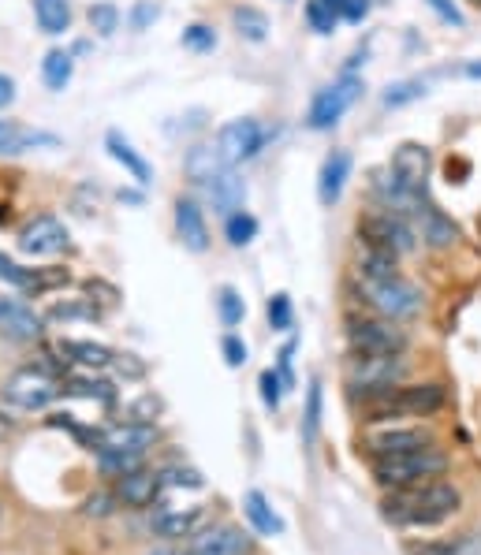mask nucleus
<instances>
[{"mask_svg":"<svg viewBox=\"0 0 481 555\" xmlns=\"http://www.w3.org/2000/svg\"><path fill=\"white\" fill-rule=\"evenodd\" d=\"M153 444H157V429H153L150 421H124V425H112V429H105V444L101 447H116V451L146 455Z\"/></svg>","mask_w":481,"mask_h":555,"instance_id":"nucleus-23","label":"nucleus"},{"mask_svg":"<svg viewBox=\"0 0 481 555\" xmlns=\"http://www.w3.org/2000/svg\"><path fill=\"white\" fill-rule=\"evenodd\" d=\"M217 313H220V325L235 328V325H243V317H247V302H243V295H239L235 287H220Z\"/></svg>","mask_w":481,"mask_h":555,"instance_id":"nucleus-36","label":"nucleus"},{"mask_svg":"<svg viewBox=\"0 0 481 555\" xmlns=\"http://www.w3.org/2000/svg\"><path fill=\"white\" fill-rule=\"evenodd\" d=\"M429 168H433V157H429V149L422 142H403L392 153V161H388V172L407 190H414V194H426Z\"/></svg>","mask_w":481,"mask_h":555,"instance_id":"nucleus-13","label":"nucleus"},{"mask_svg":"<svg viewBox=\"0 0 481 555\" xmlns=\"http://www.w3.org/2000/svg\"><path fill=\"white\" fill-rule=\"evenodd\" d=\"M321 410H325V384L321 377L310 380V388H306V410H303V444L314 447L317 444V433H321Z\"/></svg>","mask_w":481,"mask_h":555,"instance_id":"nucleus-32","label":"nucleus"},{"mask_svg":"<svg viewBox=\"0 0 481 555\" xmlns=\"http://www.w3.org/2000/svg\"><path fill=\"white\" fill-rule=\"evenodd\" d=\"M60 392L75 395V399L101 403V407H112V403H116V388H112L109 380H94V377H64L60 380Z\"/></svg>","mask_w":481,"mask_h":555,"instance_id":"nucleus-30","label":"nucleus"},{"mask_svg":"<svg viewBox=\"0 0 481 555\" xmlns=\"http://www.w3.org/2000/svg\"><path fill=\"white\" fill-rule=\"evenodd\" d=\"M358 97H362V79L358 75H340L332 86L317 90V97L310 101V112H306L310 131H329V127H336Z\"/></svg>","mask_w":481,"mask_h":555,"instance_id":"nucleus-8","label":"nucleus"},{"mask_svg":"<svg viewBox=\"0 0 481 555\" xmlns=\"http://www.w3.org/2000/svg\"><path fill=\"white\" fill-rule=\"evenodd\" d=\"M459 75H463V79H481V60H467V64L459 68Z\"/></svg>","mask_w":481,"mask_h":555,"instance_id":"nucleus-52","label":"nucleus"},{"mask_svg":"<svg viewBox=\"0 0 481 555\" xmlns=\"http://www.w3.org/2000/svg\"><path fill=\"white\" fill-rule=\"evenodd\" d=\"M448 470V455L440 447H414V451H403V455H385V459H373V474L381 485L392 488H407V485H422V481H433Z\"/></svg>","mask_w":481,"mask_h":555,"instance_id":"nucleus-3","label":"nucleus"},{"mask_svg":"<svg viewBox=\"0 0 481 555\" xmlns=\"http://www.w3.org/2000/svg\"><path fill=\"white\" fill-rule=\"evenodd\" d=\"M0 280L19 287V291H27V295H45V291L64 287L71 276L68 269H23V265H15L12 258L0 254Z\"/></svg>","mask_w":481,"mask_h":555,"instance_id":"nucleus-15","label":"nucleus"},{"mask_svg":"<svg viewBox=\"0 0 481 555\" xmlns=\"http://www.w3.org/2000/svg\"><path fill=\"white\" fill-rule=\"evenodd\" d=\"M366 15H370V0H347L340 8V19H347V23H362Z\"/></svg>","mask_w":481,"mask_h":555,"instance_id":"nucleus-49","label":"nucleus"},{"mask_svg":"<svg viewBox=\"0 0 481 555\" xmlns=\"http://www.w3.org/2000/svg\"><path fill=\"white\" fill-rule=\"evenodd\" d=\"M8 436H12V421H8V418H4V414H0V444H4Z\"/></svg>","mask_w":481,"mask_h":555,"instance_id":"nucleus-53","label":"nucleus"},{"mask_svg":"<svg viewBox=\"0 0 481 555\" xmlns=\"http://www.w3.org/2000/svg\"><path fill=\"white\" fill-rule=\"evenodd\" d=\"M120 503V496H109V492H97V496H90L86 500V515H97V518H105L112 515V507Z\"/></svg>","mask_w":481,"mask_h":555,"instance_id":"nucleus-48","label":"nucleus"},{"mask_svg":"<svg viewBox=\"0 0 481 555\" xmlns=\"http://www.w3.org/2000/svg\"><path fill=\"white\" fill-rule=\"evenodd\" d=\"M459 488L452 481H422V485H407V488H396L392 496H385V518L388 522H396V526H407V529H429V526H440V522H448V518L459 511Z\"/></svg>","mask_w":481,"mask_h":555,"instance_id":"nucleus-2","label":"nucleus"},{"mask_svg":"<svg viewBox=\"0 0 481 555\" xmlns=\"http://www.w3.org/2000/svg\"><path fill=\"white\" fill-rule=\"evenodd\" d=\"M403 377H407L403 354H351L347 362V384L362 392V399L396 388Z\"/></svg>","mask_w":481,"mask_h":555,"instance_id":"nucleus-5","label":"nucleus"},{"mask_svg":"<svg viewBox=\"0 0 481 555\" xmlns=\"http://www.w3.org/2000/svg\"><path fill=\"white\" fill-rule=\"evenodd\" d=\"M418 97H426V82L422 79H403V82H392L385 90V109H403V105H411Z\"/></svg>","mask_w":481,"mask_h":555,"instance_id":"nucleus-38","label":"nucleus"},{"mask_svg":"<svg viewBox=\"0 0 481 555\" xmlns=\"http://www.w3.org/2000/svg\"><path fill=\"white\" fill-rule=\"evenodd\" d=\"M358 284H362L366 302L388 321H407V317L422 313V291L407 276H399L396 258L366 250L358 261Z\"/></svg>","mask_w":481,"mask_h":555,"instance_id":"nucleus-1","label":"nucleus"},{"mask_svg":"<svg viewBox=\"0 0 481 555\" xmlns=\"http://www.w3.org/2000/svg\"><path fill=\"white\" fill-rule=\"evenodd\" d=\"M60 146V138L53 131H38L19 120H0V157H15L27 149H53Z\"/></svg>","mask_w":481,"mask_h":555,"instance_id":"nucleus-16","label":"nucleus"},{"mask_svg":"<svg viewBox=\"0 0 481 555\" xmlns=\"http://www.w3.org/2000/svg\"><path fill=\"white\" fill-rule=\"evenodd\" d=\"M64 246H68V228L56 217H49V213L27 220L23 231H19V250H23L27 258H53Z\"/></svg>","mask_w":481,"mask_h":555,"instance_id":"nucleus-12","label":"nucleus"},{"mask_svg":"<svg viewBox=\"0 0 481 555\" xmlns=\"http://www.w3.org/2000/svg\"><path fill=\"white\" fill-rule=\"evenodd\" d=\"M150 555H191V552H179V548H157V552Z\"/></svg>","mask_w":481,"mask_h":555,"instance_id":"nucleus-54","label":"nucleus"},{"mask_svg":"<svg viewBox=\"0 0 481 555\" xmlns=\"http://www.w3.org/2000/svg\"><path fill=\"white\" fill-rule=\"evenodd\" d=\"M56 351L64 354L68 362L86 366V369H105V366H112V358H116L105 343H94V339H60Z\"/></svg>","mask_w":481,"mask_h":555,"instance_id":"nucleus-26","label":"nucleus"},{"mask_svg":"<svg viewBox=\"0 0 481 555\" xmlns=\"http://www.w3.org/2000/svg\"><path fill=\"white\" fill-rule=\"evenodd\" d=\"M191 555H250L254 552V537L250 529L232 526V522H217V526L198 529L187 544Z\"/></svg>","mask_w":481,"mask_h":555,"instance_id":"nucleus-11","label":"nucleus"},{"mask_svg":"<svg viewBox=\"0 0 481 555\" xmlns=\"http://www.w3.org/2000/svg\"><path fill=\"white\" fill-rule=\"evenodd\" d=\"M448 403V392L440 384H411V388H388V392H377L366 399V410H370V421H388V418H426V414H437L440 407Z\"/></svg>","mask_w":481,"mask_h":555,"instance_id":"nucleus-4","label":"nucleus"},{"mask_svg":"<svg viewBox=\"0 0 481 555\" xmlns=\"http://www.w3.org/2000/svg\"><path fill=\"white\" fill-rule=\"evenodd\" d=\"M306 23H310L314 34H332L336 23H340V12L329 8L325 0H306Z\"/></svg>","mask_w":481,"mask_h":555,"instance_id":"nucleus-40","label":"nucleus"},{"mask_svg":"<svg viewBox=\"0 0 481 555\" xmlns=\"http://www.w3.org/2000/svg\"><path fill=\"white\" fill-rule=\"evenodd\" d=\"M112 366L120 369L124 377H142V373H146V366L135 362V354H116V358H112Z\"/></svg>","mask_w":481,"mask_h":555,"instance_id":"nucleus-50","label":"nucleus"},{"mask_svg":"<svg viewBox=\"0 0 481 555\" xmlns=\"http://www.w3.org/2000/svg\"><path fill=\"white\" fill-rule=\"evenodd\" d=\"M474 4H478V8H481V0H474Z\"/></svg>","mask_w":481,"mask_h":555,"instance_id":"nucleus-56","label":"nucleus"},{"mask_svg":"<svg viewBox=\"0 0 481 555\" xmlns=\"http://www.w3.org/2000/svg\"><path fill=\"white\" fill-rule=\"evenodd\" d=\"M426 4H429V12L437 15L440 23H448V27L463 30V23H467V19H463V12H459V4H455V0H426Z\"/></svg>","mask_w":481,"mask_h":555,"instance_id":"nucleus-46","label":"nucleus"},{"mask_svg":"<svg viewBox=\"0 0 481 555\" xmlns=\"http://www.w3.org/2000/svg\"><path fill=\"white\" fill-rule=\"evenodd\" d=\"M347 339L355 354H403L407 336L388 317H351L347 321Z\"/></svg>","mask_w":481,"mask_h":555,"instance_id":"nucleus-9","label":"nucleus"},{"mask_svg":"<svg viewBox=\"0 0 481 555\" xmlns=\"http://www.w3.org/2000/svg\"><path fill=\"white\" fill-rule=\"evenodd\" d=\"M243 511H247L254 533H262V537H280L284 533V518L269 507V500H265L258 488H250L247 496H243Z\"/></svg>","mask_w":481,"mask_h":555,"instance_id":"nucleus-28","label":"nucleus"},{"mask_svg":"<svg viewBox=\"0 0 481 555\" xmlns=\"http://www.w3.org/2000/svg\"><path fill=\"white\" fill-rule=\"evenodd\" d=\"M176 231L191 254H206L209 250L206 213H202V205L194 202V198H179L176 202Z\"/></svg>","mask_w":481,"mask_h":555,"instance_id":"nucleus-20","label":"nucleus"},{"mask_svg":"<svg viewBox=\"0 0 481 555\" xmlns=\"http://www.w3.org/2000/svg\"><path fill=\"white\" fill-rule=\"evenodd\" d=\"M161 477H165V485H172V488H191V492L206 488V477L198 474V470H191V466H165Z\"/></svg>","mask_w":481,"mask_h":555,"instance_id":"nucleus-43","label":"nucleus"},{"mask_svg":"<svg viewBox=\"0 0 481 555\" xmlns=\"http://www.w3.org/2000/svg\"><path fill=\"white\" fill-rule=\"evenodd\" d=\"M232 27L239 30V38L265 41L269 38V15L258 12V8H250V4H243V8H235L232 12Z\"/></svg>","mask_w":481,"mask_h":555,"instance_id":"nucleus-34","label":"nucleus"},{"mask_svg":"<svg viewBox=\"0 0 481 555\" xmlns=\"http://www.w3.org/2000/svg\"><path fill=\"white\" fill-rule=\"evenodd\" d=\"M265 127L258 120H250V116H243V120H232V123H224L220 127V135H217V149H220V157L232 164H243L250 161V157H258V149L265 146Z\"/></svg>","mask_w":481,"mask_h":555,"instance_id":"nucleus-10","label":"nucleus"},{"mask_svg":"<svg viewBox=\"0 0 481 555\" xmlns=\"http://www.w3.org/2000/svg\"><path fill=\"white\" fill-rule=\"evenodd\" d=\"M86 19H90V27H94L101 38H112V34L120 30V8H116L112 0H97V4H90Z\"/></svg>","mask_w":481,"mask_h":555,"instance_id":"nucleus-37","label":"nucleus"},{"mask_svg":"<svg viewBox=\"0 0 481 555\" xmlns=\"http://www.w3.org/2000/svg\"><path fill=\"white\" fill-rule=\"evenodd\" d=\"M97 466H101L109 477H124V474H131V470L142 466V455L116 451V447H101V451H97Z\"/></svg>","mask_w":481,"mask_h":555,"instance_id":"nucleus-35","label":"nucleus"},{"mask_svg":"<svg viewBox=\"0 0 481 555\" xmlns=\"http://www.w3.org/2000/svg\"><path fill=\"white\" fill-rule=\"evenodd\" d=\"M183 49H191V53H213L217 49V30L206 27V23H191V27L183 30Z\"/></svg>","mask_w":481,"mask_h":555,"instance_id":"nucleus-42","label":"nucleus"},{"mask_svg":"<svg viewBox=\"0 0 481 555\" xmlns=\"http://www.w3.org/2000/svg\"><path fill=\"white\" fill-rule=\"evenodd\" d=\"M34 19H38L42 34H49V38L68 34V27H71V0H34Z\"/></svg>","mask_w":481,"mask_h":555,"instance_id":"nucleus-29","label":"nucleus"},{"mask_svg":"<svg viewBox=\"0 0 481 555\" xmlns=\"http://www.w3.org/2000/svg\"><path fill=\"white\" fill-rule=\"evenodd\" d=\"M224 235H228V243H232V246H250L254 239H258V220L239 209V213H232V217H228V224H224Z\"/></svg>","mask_w":481,"mask_h":555,"instance_id":"nucleus-39","label":"nucleus"},{"mask_svg":"<svg viewBox=\"0 0 481 555\" xmlns=\"http://www.w3.org/2000/svg\"><path fill=\"white\" fill-rule=\"evenodd\" d=\"M60 392V380L45 366H27L15 369L12 377L4 380V399L19 410H45Z\"/></svg>","mask_w":481,"mask_h":555,"instance_id":"nucleus-7","label":"nucleus"},{"mask_svg":"<svg viewBox=\"0 0 481 555\" xmlns=\"http://www.w3.org/2000/svg\"><path fill=\"white\" fill-rule=\"evenodd\" d=\"M325 4H329V8H336V12H340V8H344L347 0H325Z\"/></svg>","mask_w":481,"mask_h":555,"instance_id":"nucleus-55","label":"nucleus"},{"mask_svg":"<svg viewBox=\"0 0 481 555\" xmlns=\"http://www.w3.org/2000/svg\"><path fill=\"white\" fill-rule=\"evenodd\" d=\"M265 313H269V325H273V332H291V325H295V310H291V298L284 295V291H276V295L269 298Z\"/></svg>","mask_w":481,"mask_h":555,"instance_id":"nucleus-41","label":"nucleus"},{"mask_svg":"<svg viewBox=\"0 0 481 555\" xmlns=\"http://www.w3.org/2000/svg\"><path fill=\"white\" fill-rule=\"evenodd\" d=\"M161 488H165L161 470H146V466H138V470H131V474L120 477L116 496H120V503H127V507H153L157 496H161Z\"/></svg>","mask_w":481,"mask_h":555,"instance_id":"nucleus-18","label":"nucleus"},{"mask_svg":"<svg viewBox=\"0 0 481 555\" xmlns=\"http://www.w3.org/2000/svg\"><path fill=\"white\" fill-rule=\"evenodd\" d=\"M414 220H418V235H422V243L433 246V250H444V246H452L459 239V228L452 224V217H444L433 202H422L414 209Z\"/></svg>","mask_w":481,"mask_h":555,"instance_id":"nucleus-22","label":"nucleus"},{"mask_svg":"<svg viewBox=\"0 0 481 555\" xmlns=\"http://www.w3.org/2000/svg\"><path fill=\"white\" fill-rule=\"evenodd\" d=\"M206 522V511L202 507H157L153 511V529L157 537L165 541H183V537H194Z\"/></svg>","mask_w":481,"mask_h":555,"instance_id":"nucleus-17","label":"nucleus"},{"mask_svg":"<svg viewBox=\"0 0 481 555\" xmlns=\"http://www.w3.org/2000/svg\"><path fill=\"white\" fill-rule=\"evenodd\" d=\"M347 179H351V153L347 149H332L329 157L321 161V172H317V198H321V205L340 202Z\"/></svg>","mask_w":481,"mask_h":555,"instance_id":"nucleus-19","label":"nucleus"},{"mask_svg":"<svg viewBox=\"0 0 481 555\" xmlns=\"http://www.w3.org/2000/svg\"><path fill=\"white\" fill-rule=\"evenodd\" d=\"M101 317V306L94 298H64V302H53L45 310V321H56V325H68V321H97Z\"/></svg>","mask_w":481,"mask_h":555,"instance_id":"nucleus-31","label":"nucleus"},{"mask_svg":"<svg viewBox=\"0 0 481 555\" xmlns=\"http://www.w3.org/2000/svg\"><path fill=\"white\" fill-rule=\"evenodd\" d=\"M15 101V79L12 75H0V109H8Z\"/></svg>","mask_w":481,"mask_h":555,"instance_id":"nucleus-51","label":"nucleus"},{"mask_svg":"<svg viewBox=\"0 0 481 555\" xmlns=\"http://www.w3.org/2000/svg\"><path fill=\"white\" fill-rule=\"evenodd\" d=\"M220 354H224V362H228V366H232V369L247 366V358H250L247 343H243V339L235 336V332H228V336L220 339Z\"/></svg>","mask_w":481,"mask_h":555,"instance_id":"nucleus-45","label":"nucleus"},{"mask_svg":"<svg viewBox=\"0 0 481 555\" xmlns=\"http://www.w3.org/2000/svg\"><path fill=\"white\" fill-rule=\"evenodd\" d=\"M161 15V8L153 4V0H138L135 4V12H131V30H146Z\"/></svg>","mask_w":481,"mask_h":555,"instance_id":"nucleus-47","label":"nucleus"},{"mask_svg":"<svg viewBox=\"0 0 481 555\" xmlns=\"http://www.w3.org/2000/svg\"><path fill=\"white\" fill-rule=\"evenodd\" d=\"M202 187H206V198H209V205H213V213H224V217L239 213V205H243V198H247V183L235 176L232 168L220 172L217 179L202 183Z\"/></svg>","mask_w":481,"mask_h":555,"instance_id":"nucleus-24","label":"nucleus"},{"mask_svg":"<svg viewBox=\"0 0 481 555\" xmlns=\"http://www.w3.org/2000/svg\"><path fill=\"white\" fill-rule=\"evenodd\" d=\"M45 317L23 298H0V336L15 339V343H34L42 336Z\"/></svg>","mask_w":481,"mask_h":555,"instance_id":"nucleus-14","label":"nucleus"},{"mask_svg":"<svg viewBox=\"0 0 481 555\" xmlns=\"http://www.w3.org/2000/svg\"><path fill=\"white\" fill-rule=\"evenodd\" d=\"M71 75H75V60H71V53H64V49H49L45 60H42L45 86H49L53 94H60V90L71 82Z\"/></svg>","mask_w":481,"mask_h":555,"instance_id":"nucleus-33","label":"nucleus"},{"mask_svg":"<svg viewBox=\"0 0 481 555\" xmlns=\"http://www.w3.org/2000/svg\"><path fill=\"white\" fill-rule=\"evenodd\" d=\"M183 168H187V176L202 187V183H209V179H217L220 172H228L232 164L220 157L217 142L213 146H194L191 153H187V161H183Z\"/></svg>","mask_w":481,"mask_h":555,"instance_id":"nucleus-27","label":"nucleus"},{"mask_svg":"<svg viewBox=\"0 0 481 555\" xmlns=\"http://www.w3.org/2000/svg\"><path fill=\"white\" fill-rule=\"evenodd\" d=\"M258 388H262V403L269 410H280V403H284V380H280V373L276 369H265L262 377H258Z\"/></svg>","mask_w":481,"mask_h":555,"instance_id":"nucleus-44","label":"nucleus"},{"mask_svg":"<svg viewBox=\"0 0 481 555\" xmlns=\"http://www.w3.org/2000/svg\"><path fill=\"white\" fill-rule=\"evenodd\" d=\"M358 239L366 250L385 254V258H403L414 250V231L399 213H370L358 220Z\"/></svg>","mask_w":481,"mask_h":555,"instance_id":"nucleus-6","label":"nucleus"},{"mask_svg":"<svg viewBox=\"0 0 481 555\" xmlns=\"http://www.w3.org/2000/svg\"><path fill=\"white\" fill-rule=\"evenodd\" d=\"M433 444V433L429 429H385V433L370 436V455L373 459H385V455H403V451H414V447H429Z\"/></svg>","mask_w":481,"mask_h":555,"instance_id":"nucleus-21","label":"nucleus"},{"mask_svg":"<svg viewBox=\"0 0 481 555\" xmlns=\"http://www.w3.org/2000/svg\"><path fill=\"white\" fill-rule=\"evenodd\" d=\"M105 149H109L112 161L124 164V172L135 179L138 187H150V183H153V168L146 164V157H142V153H138V149L131 146L124 135H120V131H109V135H105Z\"/></svg>","mask_w":481,"mask_h":555,"instance_id":"nucleus-25","label":"nucleus"}]
</instances>
